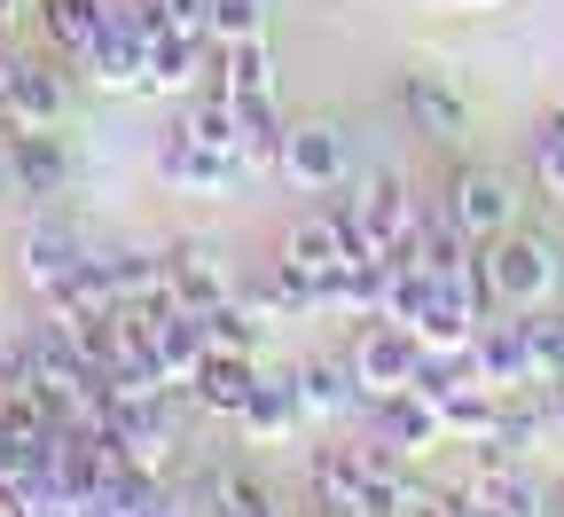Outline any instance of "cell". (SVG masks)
Wrapping results in <instances>:
<instances>
[{"instance_id":"obj_4","label":"cell","mask_w":564,"mask_h":517,"mask_svg":"<svg viewBox=\"0 0 564 517\" xmlns=\"http://www.w3.org/2000/svg\"><path fill=\"white\" fill-rule=\"evenodd\" d=\"M102 431L118 439V455L141 471H173L181 455V392H110Z\"/></svg>"},{"instance_id":"obj_29","label":"cell","mask_w":564,"mask_h":517,"mask_svg":"<svg viewBox=\"0 0 564 517\" xmlns=\"http://www.w3.org/2000/svg\"><path fill=\"white\" fill-rule=\"evenodd\" d=\"M470 251H478V244L455 228V219H447L440 204H423V219H415V244H408V267H423V274H455Z\"/></svg>"},{"instance_id":"obj_18","label":"cell","mask_w":564,"mask_h":517,"mask_svg":"<svg viewBox=\"0 0 564 517\" xmlns=\"http://www.w3.org/2000/svg\"><path fill=\"white\" fill-rule=\"evenodd\" d=\"M32 17H40L47 55H63L70 71H79V63L95 55L102 24H110V0H32Z\"/></svg>"},{"instance_id":"obj_35","label":"cell","mask_w":564,"mask_h":517,"mask_svg":"<svg viewBox=\"0 0 564 517\" xmlns=\"http://www.w3.org/2000/svg\"><path fill=\"white\" fill-rule=\"evenodd\" d=\"M24 9H32V0H0V32H9V24H17Z\"/></svg>"},{"instance_id":"obj_33","label":"cell","mask_w":564,"mask_h":517,"mask_svg":"<svg viewBox=\"0 0 564 517\" xmlns=\"http://www.w3.org/2000/svg\"><path fill=\"white\" fill-rule=\"evenodd\" d=\"M533 173H541L549 196H564V110H549L533 126Z\"/></svg>"},{"instance_id":"obj_5","label":"cell","mask_w":564,"mask_h":517,"mask_svg":"<svg viewBox=\"0 0 564 517\" xmlns=\"http://www.w3.org/2000/svg\"><path fill=\"white\" fill-rule=\"evenodd\" d=\"M95 259V236L70 219L63 204H32V219H24V236H17V274H24V290L40 299V290H55L63 274H79Z\"/></svg>"},{"instance_id":"obj_15","label":"cell","mask_w":564,"mask_h":517,"mask_svg":"<svg viewBox=\"0 0 564 517\" xmlns=\"http://www.w3.org/2000/svg\"><path fill=\"white\" fill-rule=\"evenodd\" d=\"M9 181H17V196H32V204L70 196V150H63L55 126H9Z\"/></svg>"},{"instance_id":"obj_37","label":"cell","mask_w":564,"mask_h":517,"mask_svg":"<svg viewBox=\"0 0 564 517\" xmlns=\"http://www.w3.org/2000/svg\"><path fill=\"white\" fill-rule=\"evenodd\" d=\"M455 9H494V0H455Z\"/></svg>"},{"instance_id":"obj_23","label":"cell","mask_w":564,"mask_h":517,"mask_svg":"<svg viewBox=\"0 0 564 517\" xmlns=\"http://www.w3.org/2000/svg\"><path fill=\"white\" fill-rule=\"evenodd\" d=\"M282 133H291V118H282L274 95H243L236 103V158H243V173H274L282 165Z\"/></svg>"},{"instance_id":"obj_31","label":"cell","mask_w":564,"mask_h":517,"mask_svg":"<svg viewBox=\"0 0 564 517\" xmlns=\"http://www.w3.org/2000/svg\"><path fill=\"white\" fill-rule=\"evenodd\" d=\"M259 337H267V322H259L243 299H220V306L204 314V345H212V353H259Z\"/></svg>"},{"instance_id":"obj_16","label":"cell","mask_w":564,"mask_h":517,"mask_svg":"<svg viewBox=\"0 0 564 517\" xmlns=\"http://www.w3.org/2000/svg\"><path fill=\"white\" fill-rule=\"evenodd\" d=\"M102 274H110V299L126 314H165L173 306V282H165V244H102Z\"/></svg>"},{"instance_id":"obj_12","label":"cell","mask_w":564,"mask_h":517,"mask_svg":"<svg viewBox=\"0 0 564 517\" xmlns=\"http://www.w3.org/2000/svg\"><path fill=\"white\" fill-rule=\"evenodd\" d=\"M369 408V439H377V448L384 455H432V448H447V423H440V408L432 400H423L415 385L408 392H384V400H361Z\"/></svg>"},{"instance_id":"obj_26","label":"cell","mask_w":564,"mask_h":517,"mask_svg":"<svg viewBox=\"0 0 564 517\" xmlns=\"http://www.w3.org/2000/svg\"><path fill=\"white\" fill-rule=\"evenodd\" d=\"M188 502H196L204 517H282V502H274L251 471H204Z\"/></svg>"},{"instance_id":"obj_39","label":"cell","mask_w":564,"mask_h":517,"mask_svg":"<svg viewBox=\"0 0 564 517\" xmlns=\"http://www.w3.org/2000/svg\"><path fill=\"white\" fill-rule=\"evenodd\" d=\"M282 517H291V509H282ZM306 517H314V509H306Z\"/></svg>"},{"instance_id":"obj_22","label":"cell","mask_w":564,"mask_h":517,"mask_svg":"<svg viewBox=\"0 0 564 517\" xmlns=\"http://www.w3.org/2000/svg\"><path fill=\"white\" fill-rule=\"evenodd\" d=\"M150 353H158V368H165V385L173 392H188V377L204 368V314H188V306H165V314H150Z\"/></svg>"},{"instance_id":"obj_3","label":"cell","mask_w":564,"mask_h":517,"mask_svg":"<svg viewBox=\"0 0 564 517\" xmlns=\"http://www.w3.org/2000/svg\"><path fill=\"white\" fill-rule=\"evenodd\" d=\"M345 212H352V244H361L369 259H408L415 219H423V196L400 173H361L352 196H345Z\"/></svg>"},{"instance_id":"obj_30","label":"cell","mask_w":564,"mask_h":517,"mask_svg":"<svg viewBox=\"0 0 564 517\" xmlns=\"http://www.w3.org/2000/svg\"><path fill=\"white\" fill-rule=\"evenodd\" d=\"M181 133L204 141V150H228V158H236V103H228L220 87H204V95L181 110Z\"/></svg>"},{"instance_id":"obj_17","label":"cell","mask_w":564,"mask_h":517,"mask_svg":"<svg viewBox=\"0 0 564 517\" xmlns=\"http://www.w3.org/2000/svg\"><path fill=\"white\" fill-rule=\"evenodd\" d=\"M79 71H87L95 95H150V40H141L126 17H110L102 40H95V55Z\"/></svg>"},{"instance_id":"obj_9","label":"cell","mask_w":564,"mask_h":517,"mask_svg":"<svg viewBox=\"0 0 564 517\" xmlns=\"http://www.w3.org/2000/svg\"><path fill=\"white\" fill-rule=\"evenodd\" d=\"M291 274H306V282H329L345 259H369L361 244H352V212H345V196L337 204H322V212H299V228L282 236V251H274Z\"/></svg>"},{"instance_id":"obj_6","label":"cell","mask_w":564,"mask_h":517,"mask_svg":"<svg viewBox=\"0 0 564 517\" xmlns=\"http://www.w3.org/2000/svg\"><path fill=\"white\" fill-rule=\"evenodd\" d=\"M291 189H306V196H337L345 181H352V141H345V126H329V118H299L291 133H282V165H274Z\"/></svg>"},{"instance_id":"obj_38","label":"cell","mask_w":564,"mask_h":517,"mask_svg":"<svg viewBox=\"0 0 564 517\" xmlns=\"http://www.w3.org/2000/svg\"><path fill=\"white\" fill-rule=\"evenodd\" d=\"M549 400H556V423H564V392H549Z\"/></svg>"},{"instance_id":"obj_27","label":"cell","mask_w":564,"mask_h":517,"mask_svg":"<svg viewBox=\"0 0 564 517\" xmlns=\"http://www.w3.org/2000/svg\"><path fill=\"white\" fill-rule=\"evenodd\" d=\"M236 299H243L259 322H306V314H314V282L291 274L282 259H267V274H259L251 290H236Z\"/></svg>"},{"instance_id":"obj_32","label":"cell","mask_w":564,"mask_h":517,"mask_svg":"<svg viewBox=\"0 0 564 517\" xmlns=\"http://www.w3.org/2000/svg\"><path fill=\"white\" fill-rule=\"evenodd\" d=\"M204 32H212V47L267 40V0H204Z\"/></svg>"},{"instance_id":"obj_20","label":"cell","mask_w":564,"mask_h":517,"mask_svg":"<svg viewBox=\"0 0 564 517\" xmlns=\"http://www.w3.org/2000/svg\"><path fill=\"white\" fill-rule=\"evenodd\" d=\"M299 423H306L299 385H291V377H267V368H259V385H251V400H243L236 431L251 439V448H291V439H299Z\"/></svg>"},{"instance_id":"obj_21","label":"cell","mask_w":564,"mask_h":517,"mask_svg":"<svg viewBox=\"0 0 564 517\" xmlns=\"http://www.w3.org/2000/svg\"><path fill=\"white\" fill-rule=\"evenodd\" d=\"M291 385H299V408H306V423H337V416H352V408H361V385H352V360H329V353L299 360V368H291Z\"/></svg>"},{"instance_id":"obj_19","label":"cell","mask_w":564,"mask_h":517,"mask_svg":"<svg viewBox=\"0 0 564 517\" xmlns=\"http://www.w3.org/2000/svg\"><path fill=\"white\" fill-rule=\"evenodd\" d=\"M251 385H259V353H204V368L188 377V408H204V416H243V400H251Z\"/></svg>"},{"instance_id":"obj_24","label":"cell","mask_w":564,"mask_h":517,"mask_svg":"<svg viewBox=\"0 0 564 517\" xmlns=\"http://www.w3.org/2000/svg\"><path fill=\"white\" fill-rule=\"evenodd\" d=\"M212 71V32H158L150 40V95H196Z\"/></svg>"},{"instance_id":"obj_13","label":"cell","mask_w":564,"mask_h":517,"mask_svg":"<svg viewBox=\"0 0 564 517\" xmlns=\"http://www.w3.org/2000/svg\"><path fill=\"white\" fill-rule=\"evenodd\" d=\"M158 173H165V189H181V196H236L251 173H243V158H228V150H204V141H188L181 126L158 141Z\"/></svg>"},{"instance_id":"obj_2","label":"cell","mask_w":564,"mask_h":517,"mask_svg":"<svg viewBox=\"0 0 564 517\" xmlns=\"http://www.w3.org/2000/svg\"><path fill=\"white\" fill-rule=\"evenodd\" d=\"M478 259H486V282H494V306L502 314H549L556 282H564V259L541 228L494 236V244H478Z\"/></svg>"},{"instance_id":"obj_25","label":"cell","mask_w":564,"mask_h":517,"mask_svg":"<svg viewBox=\"0 0 564 517\" xmlns=\"http://www.w3.org/2000/svg\"><path fill=\"white\" fill-rule=\"evenodd\" d=\"M440 408V423H447V448H494V423H502V392L494 385H455V392H440L432 400Z\"/></svg>"},{"instance_id":"obj_1","label":"cell","mask_w":564,"mask_h":517,"mask_svg":"<svg viewBox=\"0 0 564 517\" xmlns=\"http://www.w3.org/2000/svg\"><path fill=\"white\" fill-rule=\"evenodd\" d=\"M306 486H314V509H361V517H400L415 502V478L400 471V455L377 448V439L369 448H314Z\"/></svg>"},{"instance_id":"obj_28","label":"cell","mask_w":564,"mask_h":517,"mask_svg":"<svg viewBox=\"0 0 564 517\" xmlns=\"http://www.w3.org/2000/svg\"><path fill=\"white\" fill-rule=\"evenodd\" d=\"M212 87L220 95H274V55L267 40H228V47H212Z\"/></svg>"},{"instance_id":"obj_10","label":"cell","mask_w":564,"mask_h":517,"mask_svg":"<svg viewBox=\"0 0 564 517\" xmlns=\"http://www.w3.org/2000/svg\"><path fill=\"white\" fill-rule=\"evenodd\" d=\"M400 118H408V133H423V141H463V133H470V103H463V87L447 79L440 63L400 71Z\"/></svg>"},{"instance_id":"obj_14","label":"cell","mask_w":564,"mask_h":517,"mask_svg":"<svg viewBox=\"0 0 564 517\" xmlns=\"http://www.w3.org/2000/svg\"><path fill=\"white\" fill-rule=\"evenodd\" d=\"M165 282H173V306H188V314H212L220 299H236V274H228L220 244H204V236L165 244Z\"/></svg>"},{"instance_id":"obj_7","label":"cell","mask_w":564,"mask_h":517,"mask_svg":"<svg viewBox=\"0 0 564 517\" xmlns=\"http://www.w3.org/2000/svg\"><path fill=\"white\" fill-rule=\"evenodd\" d=\"M440 212L455 219L470 244H494V236L518 228V181H510L502 165H463V173L447 181V204H440Z\"/></svg>"},{"instance_id":"obj_36","label":"cell","mask_w":564,"mask_h":517,"mask_svg":"<svg viewBox=\"0 0 564 517\" xmlns=\"http://www.w3.org/2000/svg\"><path fill=\"white\" fill-rule=\"evenodd\" d=\"M314 517H361V509H314Z\"/></svg>"},{"instance_id":"obj_11","label":"cell","mask_w":564,"mask_h":517,"mask_svg":"<svg viewBox=\"0 0 564 517\" xmlns=\"http://www.w3.org/2000/svg\"><path fill=\"white\" fill-rule=\"evenodd\" d=\"M0 118H9V126H63V118H70V63L47 55V47H40V55H17Z\"/></svg>"},{"instance_id":"obj_34","label":"cell","mask_w":564,"mask_h":517,"mask_svg":"<svg viewBox=\"0 0 564 517\" xmlns=\"http://www.w3.org/2000/svg\"><path fill=\"white\" fill-rule=\"evenodd\" d=\"M9 71H17V47H9V32H0V103H9Z\"/></svg>"},{"instance_id":"obj_8","label":"cell","mask_w":564,"mask_h":517,"mask_svg":"<svg viewBox=\"0 0 564 517\" xmlns=\"http://www.w3.org/2000/svg\"><path fill=\"white\" fill-rule=\"evenodd\" d=\"M352 385H361V400H384V392H408L415 385V360H423V337L408 322H361V337H352Z\"/></svg>"}]
</instances>
